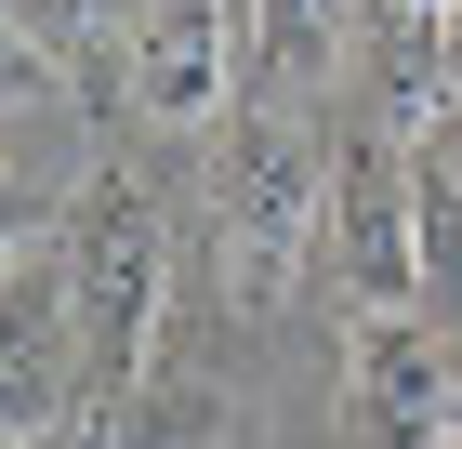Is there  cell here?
I'll return each mask as SVG.
<instances>
[{
  "label": "cell",
  "mask_w": 462,
  "mask_h": 449,
  "mask_svg": "<svg viewBox=\"0 0 462 449\" xmlns=\"http://www.w3.org/2000/svg\"><path fill=\"white\" fill-rule=\"evenodd\" d=\"M225 93H238V27H225V0H159L133 27V106L172 119V133H199V119H225Z\"/></svg>",
  "instance_id": "obj_6"
},
{
  "label": "cell",
  "mask_w": 462,
  "mask_h": 449,
  "mask_svg": "<svg viewBox=\"0 0 462 449\" xmlns=\"http://www.w3.org/2000/svg\"><path fill=\"white\" fill-rule=\"evenodd\" d=\"M330 239V145L278 106H251L225 133V173H212V251H225V291L238 304H291L304 251Z\"/></svg>",
  "instance_id": "obj_1"
},
{
  "label": "cell",
  "mask_w": 462,
  "mask_h": 449,
  "mask_svg": "<svg viewBox=\"0 0 462 449\" xmlns=\"http://www.w3.org/2000/svg\"><path fill=\"white\" fill-rule=\"evenodd\" d=\"M344 40V0H251V53L264 67H330Z\"/></svg>",
  "instance_id": "obj_8"
},
{
  "label": "cell",
  "mask_w": 462,
  "mask_h": 449,
  "mask_svg": "<svg viewBox=\"0 0 462 449\" xmlns=\"http://www.w3.org/2000/svg\"><path fill=\"white\" fill-rule=\"evenodd\" d=\"M410 277H423L436 331H462V119H436V145H410Z\"/></svg>",
  "instance_id": "obj_7"
},
{
  "label": "cell",
  "mask_w": 462,
  "mask_h": 449,
  "mask_svg": "<svg viewBox=\"0 0 462 449\" xmlns=\"http://www.w3.org/2000/svg\"><path fill=\"white\" fill-rule=\"evenodd\" d=\"M67 291H79V344H93V397H133L159 357V317H172V225L133 173H93L67 225Z\"/></svg>",
  "instance_id": "obj_2"
},
{
  "label": "cell",
  "mask_w": 462,
  "mask_h": 449,
  "mask_svg": "<svg viewBox=\"0 0 462 449\" xmlns=\"http://www.w3.org/2000/svg\"><path fill=\"white\" fill-rule=\"evenodd\" d=\"M330 265H344L356 317H423V277H410V145L356 133L330 159Z\"/></svg>",
  "instance_id": "obj_4"
},
{
  "label": "cell",
  "mask_w": 462,
  "mask_h": 449,
  "mask_svg": "<svg viewBox=\"0 0 462 449\" xmlns=\"http://www.w3.org/2000/svg\"><path fill=\"white\" fill-rule=\"evenodd\" d=\"M344 370H356V423L383 449H449V331L436 317H356Z\"/></svg>",
  "instance_id": "obj_5"
},
{
  "label": "cell",
  "mask_w": 462,
  "mask_h": 449,
  "mask_svg": "<svg viewBox=\"0 0 462 449\" xmlns=\"http://www.w3.org/2000/svg\"><path fill=\"white\" fill-rule=\"evenodd\" d=\"M27 265V251H14V159H0V277Z\"/></svg>",
  "instance_id": "obj_10"
},
{
  "label": "cell",
  "mask_w": 462,
  "mask_h": 449,
  "mask_svg": "<svg viewBox=\"0 0 462 449\" xmlns=\"http://www.w3.org/2000/svg\"><path fill=\"white\" fill-rule=\"evenodd\" d=\"M93 344H79V291H67V251H27L0 277V449H27L40 423L79 397Z\"/></svg>",
  "instance_id": "obj_3"
},
{
  "label": "cell",
  "mask_w": 462,
  "mask_h": 449,
  "mask_svg": "<svg viewBox=\"0 0 462 449\" xmlns=\"http://www.w3.org/2000/svg\"><path fill=\"white\" fill-rule=\"evenodd\" d=\"M449 436H462V331H449Z\"/></svg>",
  "instance_id": "obj_11"
},
{
  "label": "cell",
  "mask_w": 462,
  "mask_h": 449,
  "mask_svg": "<svg viewBox=\"0 0 462 449\" xmlns=\"http://www.w3.org/2000/svg\"><path fill=\"white\" fill-rule=\"evenodd\" d=\"M40 80V27H27V0H0V106Z\"/></svg>",
  "instance_id": "obj_9"
},
{
  "label": "cell",
  "mask_w": 462,
  "mask_h": 449,
  "mask_svg": "<svg viewBox=\"0 0 462 449\" xmlns=\"http://www.w3.org/2000/svg\"><path fill=\"white\" fill-rule=\"evenodd\" d=\"M449 449H462V436H449Z\"/></svg>",
  "instance_id": "obj_12"
}]
</instances>
